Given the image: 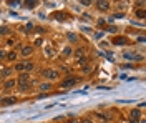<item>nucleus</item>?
Returning a JSON list of instances; mask_svg holds the SVG:
<instances>
[{
  "instance_id": "f257e3e1",
  "label": "nucleus",
  "mask_w": 146,
  "mask_h": 123,
  "mask_svg": "<svg viewBox=\"0 0 146 123\" xmlns=\"http://www.w3.org/2000/svg\"><path fill=\"white\" fill-rule=\"evenodd\" d=\"M28 80H30V75H28L27 72H23V73L18 75V86H20V90H25L27 88Z\"/></svg>"
},
{
  "instance_id": "f03ea898",
  "label": "nucleus",
  "mask_w": 146,
  "mask_h": 123,
  "mask_svg": "<svg viewBox=\"0 0 146 123\" xmlns=\"http://www.w3.org/2000/svg\"><path fill=\"white\" fill-rule=\"evenodd\" d=\"M141 118V112L139 110H131L129 112V123H138Z\"/></svg>"
},
{
  "instance_id": "7ed1b4c3",
  "label": "nucleus",
  "mask_w": 146,
  "mask_h": 123,
  "mask_svg": "<svg viewBox=\"0 0 146 123\" xmlns=\"http://www.w3.org/2000/svg\"><path fill=\"white\" fill-rule=\"evenodd\" d=\"M42 76H45L48 80H56L58 78V73H56V70H43L42 72Z\"/></svg>"
},
{
  "instance_id": "20e7f679",
  "label": "nucleus",
  "mask_w": 146,
  "mask_h": 123,
  "mask_svg": "<svg viewBox=\"0 0 146 123\" xmlns=\"http://www.w3.org/2000/svg\"><path fill=\"white\" fill-rule=\"evenodd\" d=\"M95 5L98 7V10H108L110 9V2L108 0H98V2H95Z\"/></svg>"
},
{
  "instance_id": "39448f33",
  "label": "nucleus",
  "mask_w": 146,
  "mask_h": 123,
  "mask_svg": "<svg viewBox=\"0 0 146 123\" xmlns=\"http://www.w3.org/2000/svg\"><path fill=\"white\" fill-rule=\"evenodd\" d=\"M76 82H78V80H76L75 76H70V78H65L63 82H62V86H63V88H68V86H73Z\"/></svg>"
},
{
  "instance_id": "423d86ee",
  "label": "nucleus",
  "mask_w": 146,
  "mask_h": 123,
  "mask_svg": "<svg viewBox=\"0 0 146 123\" xmlns=\"http://www.w3.org/2000/svg\"><path fill=\"white\" fill-rule=\"evenodd\" d=\"M53 19L58 20V22H66V20H68V15H66L65 12H55V13H53Z\"/></svg>"
},
{
  "instance_id": "0eeeda50",
  "label": "nucleus",
  "mask_w": 146,
  "mask_h": 123,
  "mask_svg": "<svg viewBox=\"0 0 146 123\" xmlns=\"http://www.w3.org/2000/svg\"><path fill=\"white\" fill-rule=\"evenodd\" d=\"M32 52H33V47H30V45H25V47H22V55H23V57H28V55H32Z\"/></svg>"
},
{
  "instance_id": "6e6552de",
  "label": "nucleus",
  "mask_w": 146,
  "mask_h": 123,
  "mask_svg": "<svg viewBox=\"0 0 146 123\" xmlns=\"http://www.w3.org/2000/svg\"><path fill=\"white\" fill-rule=\"evenodd\" d=\"M113 43H115V45H125V43H128V40L125 37H116L113 40Z\"/></svg>"
},
{
  "instance_id": "1a4fd4ad",
  "label": "nucleus",
  "mask_w": 146,
  "mask_h": 123,
  "mask_svg": "<svg viewBox=\"0 0 146 123\" xmlns=\"http://www.w3.org/2000/svg\"><path fill=\"white\" fill-rule=\"evenodd\" d=\"M36 5H38V2H36V0H30V2H25V7H27V9H35Z\"/></svg>"
},
{
  "instance_id": "9d476101",
  "label": "nucleus",
  "mask_w": 146,
  "mask_h": 123,
  "mask_svg": "<svg viewBox=\"0 0 146 123\" xmlns=\"http://www.w3.org/2000/svg\"><path fill=\"white\" fill-rule=\"evenodd\" d=\"M3 86H5L7 90H9V88H12V86H15V80H13V78H10V80H7V82L3 83Z\"/></svg>"
},
{
  "instance_id": "9b49d317",
  "label": "nucleus",
  "mask_w": 146,
  "mask_h": 123,
  "mask_svg": "<svg viewBox=\"0 0 146 123\" xmlns=\"http://www.w3.org/2000/svg\"><path fill=\"white\" fill-rule=\"evenodd\" d=\"M125 58H133V60H141L139 55H135V53H125Z\"/></svg>"
},
{
  "instance_id": "f8f14e48",
  "label": "nucleus",
  "mask_w": 146,
  "mask_h": 123,
  "mask_svg": "<svg viewBox=\"0 0 146 123\" xmlns=\"http://www.w3.org/2000/svg\"><path fill=\"white\" fill-rule=\"evenodd\" d=\"M136 17H138V19H141V20H143V19L146 17L145 10H143V9H141V10H136Z\"/></svg>"
},
{
  "instance_id": "ddd939ff",
  "label": "nucleus",
  "mask_w": 146,
  "mask_h": 123,
  "mask_svg": "<svg viewBox=\"0 0 146 123\" xmlns=\"http://www.w3.org/2000/svg\"><path fill=\"white\" fill-rule=\"evenodd\" d=\"M15 70L17 72H23L25 70V63H15Z\"/></svg>"
},
{
  "instance_id": "4468645a",
  "label": "nucleus",
  "mask_w": 146,
  "mask_h": 123,
  "mask_svg": "<svg viewBox=\"0 0 146 123\" xmlns=\"http://www.w3.org/2000/svg\"><path fill=\"white\" fill-rule=\"evenodd\" d=\"M50 88H52V83H42V85H40V90H43V92L50 90Z\"/></svg>"
},
{
  "instance_id": "2eb2a0df",
  "label": "nucleus",
  "mask_w": 146,
  "mask_h": 123,
  "mask_svg": "<svg viewBox=\"0 0 146 123\" xmlns=\"http://www.w3.org/2000/svg\"><path fill=\"white\" fill-rule=\"evenodd\" d=\"M7 58H9V60H17V52H10V53H7Z\"/></svg>"
},
{
  "instance_id": "dca6fc26",
  "label": "nucleus",
  "mask_w": 146,
  "mask_h": 123,
  "mask_svg": "<svg viewBox=\"0 0 146 123\" xmlns=\"http://www.w3.org/2000/svg\"><path fill=\"white\" fill-rule=\"evenodd\" d=\"M33 68V63L32 62H25V70H27V73H28V70H32Z\"/></svg>"
},
{
  "instance_id": "f3484780",
  "label": "nucleus",
  "mask_w": 146,
  "mask_h": 123,
  "mask_svg": "<svg viewBox=\"0 0 146 123\" xmlns=\"http://www.w3.org/2000/svg\"><path fill=\"white\" fill-rule=\"evenodd\" d=\"M3 103H5V105H12V103H15V98H5V100H3Z\"/></svg>"
},
{
  "instance_id": "a211bd4d",
  "label": "nucleus",
  "mask_w": 146,
  "mask_h": 123,
  "mask_svg": "<svg viewBox=\"0 0 146 123\" xmlns=\"http://www.w3.org/2000/svg\"><path fill=\"white\" fill-rule=\"evenodd\" d=\"M0 75L3 76V78H7V76L10 75V68H7V70H2V73H0Z\"/></svg>"
},
{
  "instance_id": "6ab92c4d",
  "label": "nucleus",
  "mask_w": 146,
  "mask_h": 123,
  "mask_svg": "<svg viewBox=\"0 0 146 123\" xmlns=\"http://www.w3.org/2000/svg\"><path fill=\"white\" fill-rule=\"evenodd\" d=\"M7 32H9L7 27H0V35H7Z\"/></svg>"
},
{
  "instance_id": "aec40b11",
  "label": "nucleus",
  "mask_w": 146,
  "mask_h": 123,
  "mask_svg": "<svg viewBox=\"0 0 146 123\" xmlns=\"http://www.w3.org/2000/svg\"><path fill=\"white\" fill-rule=\"evenodd\" d=\"M78 65H80V66H82V65H86V58H85V57H82L80 60H78Z\"/></svg>"
},
{
  "instance_id": "412c9836",
  "label": "nucleus",
  "mask_w": 146,
  "mask_h": 123,
  "mask_svg": "<svg viewBox=\"0 0 146 123\" xmlns=\"http://www.w3.org/2000/svg\"><path fill=\"white\" fill-rule=\"evenodd\" d=\"M63 55H65V57H66V55H72V48H70V47L65 48V50H63Z\"/></svg>"
},
{
  "instance_id": "4be33fe9",
  "label": "nucleus",
  "mask_w": 146,
  "mask_h": 123,
  "mask_svg": "<svg viewBox=\"0 0 146 123\" xmlns=\"http://www.w3.org/2000/svg\"><path fill=\"white\" fill-rule=\"evenodd\" d=\"M3 58H7V53L3 50H0V60H3Z\"/></svg>"
},
{
  "instance_id": "5701e85b",
  "label": "nucleus",
  "mask_w": 146,
  "mask_h": 123,
  "mask_svg": "<svg viewBox=\"0 0 146 123\" xmlns=\"http://www.w3.org/2000/svg\"><path fill=\"white\" fill-rule=\"evenodd\" d=\"M68 38H70V40H72V42H76V37H75V35H73V33H68Z\"/></svg>"
},
{
  "instance_id": "b1692460",
  "label": "nucleus",
  "mask_w": 146,
  "mask_h": 123,
  "mask_svg": "<svg viewBox=\"0 0 146 123\" xmlns=\"http://www.w3.org/2000/svg\"><path fill=\"white\" fill-rule=\"evenodd\" d=\"M82 5L86 7V5H91V2H90V0H82Z\"/></svg>"
},
{
  "instance_id": "393cba45",
  "label": "nucleus",
  "mask_w": 146,
  "mask_h": 123,
  "mask_svg": "<svg viewBox=\"0 0 146 123\" xmlns=\"http://www.w3.org/2000/svg\"><path fill=\"white\" fill-rule=\"evenodd\" d=\"M42 43H43V40H42V38H36V40H35V45H42Z\"/></svg>"
},
{
  "instance_id": "a878e982",
  "label": "nucleus",
  "mask_w": 146,
  "mask_h": 123,
  "mask_svg": "<svg viewBox=\"0 0 146 123\" xmlns=\"http://www.w3.org/2000/svg\"><path fill=\"white\" fill-rule=\"evenodd\" d=\"M98 25H100V27H103V25H105V19H100V20H98Z\"/></svg>"
},
{
  "instance_id": "bb28decb",
  "label": "nucleus",
  "mask_w": 146,
  "mask_h": 123,
  "mask_svg": "<svg viewBox=\"0 0 146 123\" xmlns=\"http://www.w3.org/2000/svg\"><path fill=\"white\" fill-rule=\"evenodd\" d=\"M106 30L108 32H116V27H106Z\"/></svg>"
},
{
  "instance_id": "cd10ccee",
  "label": "nucleus",
  "mask_w": 146,
  "mask_h": 123,
  "mask_svg": "<svg viewBox=\"0 0 146 123\" xmlns=\"http://www.w3.org/2000/svg\"><path fill=\"white\" fill-rule=\"evenodd\" d=\"M76 55H83V48H78L76 50Z\"/></svg>"
},
{
  "instance_id": "c85d7f7f",
  "label": "nucleus",
  "mask_w": 146,
  "mask_h": 123,
  "mask_svg": "<svg viewBox=\"0 0 146 123\" xmlns=\"http://www.w3.org/2000/svg\"><path fill=\"white\" fill-rule=\"evenodd\" d=\"M82 123H93V122H91V120H88V118H83Z\"/></svg>"
},
{
  "instance_id": "c756f323",
  "label": "nucleus",
  "mask_w": 146,
  "mask_h": 123,
  "mask_svg": "<svg viewBox=\"0 0 146 123\" xmlns=\"http://www.w3.org/2000/svg\"><path fill=\"white\" fill-rule=\"evenodd\" d=\"M138 123H146V122L143 120V118H139V122H138Z\"/></svg>"
}]
</instances>
